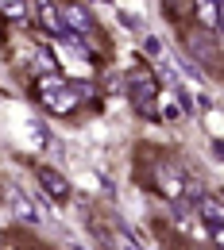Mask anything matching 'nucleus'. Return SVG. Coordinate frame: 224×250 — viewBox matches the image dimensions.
I'll use <instances>...</instances> for the list:
<instances>
[{
	"instance_id": "f257e3e1",
	"label": "nucleus",
	"mask_w": 224,
	"mask_h": 250,
	"mask_svg": "<svg viewBox=\"0 0 224 250\" xmlns=\"http://www.w3.org/2000/svg\"><path fill=\"white\" fill-rule=\"evenodd\" d=\"M39 104L50 112V116H74V108L81 104V93L85 85H74L58 73H39Z\"/></svg>"
},
{
	"instance_id": "f03ea898",
	"label": "nucleus",
	"mask_w": 224,
	"mask_h": 250,
	"mask_svg": "<svg viewBox=\"0 0 224 250\" xmlns=\"http://www.w3.org/2000/svg\"><path fill=\"white\" fill-rule=\"evenodd\" d=\"M159 81H155V73H151V65L135 62L128 73V100L131 108L143 116V120H159Z\"/></svg>"
},
{
	"instance_id": "7ed1b4c3",
	"label": "nucleus",
	"mask_w": 224,
	"mask_h": 250,
	"mask_svg": "<svg viewBox=\"0 0 224 250\" xmlns=\"http://www.w3.org/2000/svg\"><path fill=\"white\" fill-rule=\"evenodd\" d=\"M186 181H190V177H186L174 162H159V166H155V188L166 196V204L186 200Z\"/></svg>"
},
{
	"instance_id": "20e7f679",
	"label": "nucleus",
	"mask_w": 224,
	"mask_h": 250,
	"mask_svg": "<svg viewBox=\"0 0 224 250\" xmlns=\"http://www.w3.org/2000/svg\"><path fill=\"white\" fill-rule=\"evenodd\" d=\"M39 192H43L50 204H70V196H74L70 181H66L54 166H39Z\"/></svg>"
},
{
	"instance_id": "39448f33",
	"label": "nucleus",
	"mask_w": 224,
	"mask_h": 250,
	"mask_svg": "<svg viewBox=\"0 0 224 250\" xmlns=\"http://www.w3.org/2000/svg\"><path fill=\"white\" fill-rule=\"evenodd\" d=\"M58 20H62V31L74 39L93 35V16L85 12V4H58Z\"/></svg>"
},
{
	"instance_id": "423d86ee",
	"label": "nucleus",
	"mask_w": 224,
	"mask_h": 250,
	"mask_svg": "<svg viewBox=\"0 0 224 250\" xmlns=\"http://www.w3.org/2000/svg\"><path fill=\"white\" fill-rule=\"evenodd\" d=\"M193 212L201 219V227H221L224 223V204L217 192H201L197 200H193Z\"/></svg>"
},
{
	"instance_id": "0eeeda50",
	"label": "nucleus",
	"mask_w": 224,
	"mask_h": 250,
	"mask_svg": "<svg viewBox=\"0 0 224 250\" xmlns=\"http://www.w3.org/2000/svg\"><path fill=\"white\" fill-rule=\"evenodd\" d=\"M27 8H35V20H39V27L47 35H58L62 39V20H58V4L54 0H27Z\"/></svg>"
},
{
	"instance_id": "6e6552de",
	"label": "nucleus",
	"mask_w": 224,
	"mask_h": 250,
	"mask_svg": "<svg viewBox=\"0 0 224 250\" xmlns=\"http://www.w3.org/2000/svg\"><path fill=\"white\" fill-rule=\"evenodd\" d=\"M4 200H8V208H12V216H16V219H24V223H39V212H35L31 196H27L24 188L8 185V188H4Z\"/></svg>"
},
{
	"instance_id": "1a4fd4ad",
	"label": "nucleus",
	"mask_w": 224,
	"mask_h": 250,
	"mask_svg": "<svg viewBox=\"0 0 224 250\" xmlns=\"http://www.w3.org/2000/svg\"><path fill=\"white\" fill-rule=\"evenodd\" d=\"M170 212H174V227H178V231H186L190 239H197V235H201V219H197V212H193L190 200L170 204Z\"/></svg>"
},
{
	"instance_id": "9d476101",
	"label": "nucleus",
	"mask_w": 224,
	"mask_h": 250,
	"mask_svg": "<svg viewBox=\"0 0 224 250\" xmlns=\"http://www.w3.org/2000/svg\"><path fill=\"white\" fill-rule=\"evenodd\" d=\"M193 16H197V23H205L213 35L221 31V0H197L193 4Z\"/></svg>"
},
{
	"instance_id": "9b49d317",
	"label": "nucleus",
	"mask_w": 224,
	"mask_h": 250,
	"mask_svg": "<svg viewBox=\"0 0 224 250\" xmlns=\"http://www.w3.org/2000/svg\"><path fill=\"white\" fill-rule=\"evenodd\" d=\"M27 0H0V16H8L12 23H20V20H27Z\"/></svg>"
},
{
	"instance_id": "f8f14e48",
	"label": "nucleus",
	"mask_w": 224,
	"mask_h": 250,
	"mask_svg": "<svg viewBox=\"0 0 224 250\" xmlns=\"http://www.w3.org/2000/svg\"><path fill=\"white\" fill-rule=\"evenodd\" d=\"M190 50H193V58H205L209 65H217V54H213V42H205V39H190Z\"/></svg>"
},
{
	"instance_id": "ddd939ff",
	"label": "nucleus",
	"mask_w": 224,
	"mask_h": 250,
	"mask_svg": "<svg viewBox=\"0 0 224 250\" xmlns=\"http://www.w3.org/2000/svg\"><path fill=\"white\" fill-rule=\"evenodd\" d=\"M35 62H39V73H58V62H54V54H50L47 46H39Z\"/></svg>"
},
{
	"instance_id": "4468645a",
	"label": "nucleus",
	"mask_w": 224,
	"mask_h": 250,
	"mask_svg": "<svg viewBox=\"0 0 224 250\" xmlns=\"http://www.w3.org/2000/svg\"><path fill=\"white\" fill-rule=\"evenodd\" d=\"M209 235H213V247L221 250L224 247V231H221V227H209Z\"/></svg>"
}]
</instances>
